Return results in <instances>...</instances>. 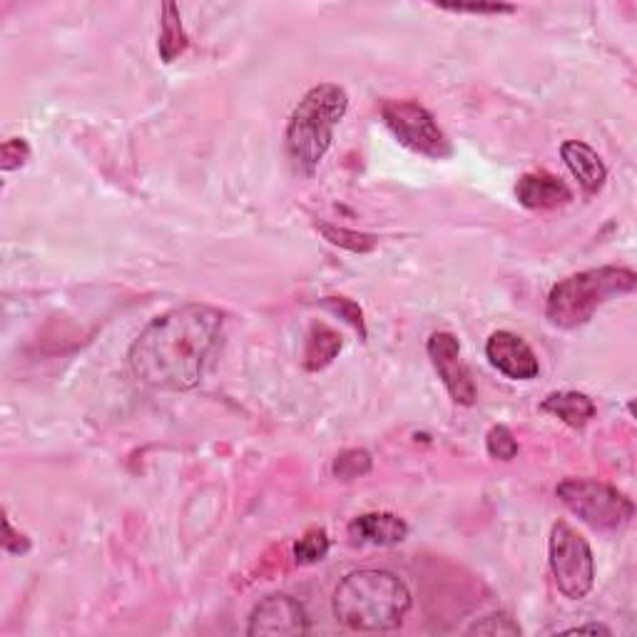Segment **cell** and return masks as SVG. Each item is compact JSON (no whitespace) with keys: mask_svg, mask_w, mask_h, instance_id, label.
<instances>
[{"mask_svg":"<svg viewBox=\"0 0 637 637\" xmlns=\"http://www.w3.org/2000/svg\"><path fill=\"white\" fill-rule=\"evenodd\" d=\"M222 336V314L207 304H182L150 322L132 342L128 364L134 379L162 391H190Z\"/></svg>","mask_w":637,"mask_h":637,"instance_id":"cell-1","label":"cell"},{"mask_svg":"<svg viewBox=\"0 0 637 637\" xmlns=\"http://www.w3.org/2000/svg\"><path fill=\"white\" fill-rule=\"evenodd\" d=\"M334 617L356 633H389L411 611V591L391 571H354L336 585Z\"/></svg>","mask_w":637,"mask_h":637,"instance_id":"cell-2","label":"cell"},{"mask_svg":"<svg viewBox=\"0 0 637 637\" xmlns=\"http://www.w3.org/2000/svg\"><path fill=\"white\" fill-rule=\"evenodd\" d=\"M346 110H349V95L334 83L314 85L299 100L284 130L287 158L296 175L314 177L324 154L332 148L334 128L344 120Z\"/></svg>","mask_w":637,"mask_h":637,"instance_id":"cell-3","label":"cell"},{"mask_svg":"<svg viewBox=\"0 0 637 637\" xmlns=\"http://www.w3.org/2000/svg\"><path fill=\"white\" fill-rule=\"evenodd\" d=\"M635 287L637 274L627 267L585 269V272L561 279L550 289L546 316L558 330H577L591 322L603 304L633 294Z\"/></svg>","mask_w":637,"mask_h":637,"instance_id":"cell-4","label":"cell"},{"mask_svg":"<svg viewBox=\"0 0 637 637\" xmlns=\"http://www.w3.org/2000/svg\"><path fill=\"white\" fill-rule=\"evenodd\" d=\"M555 496L571 514L595 530H623L635 516L633 500L597 478H563Z\"/></svg>","mask_w":637,"mask_h":637,"instance_id":"cell-5","label":"cell"},{"mask_svg":"<svg viewBox=\"0 0 637 637\" xmlns=\"http://www.w3.org/2000/svg\"><path fill=\"white\" fill-rule=\"evenodd\" d=\"M548 555L558 591L571 597V601H583L593 591L595 583L591 543L571 523L558 520V523H553V530H550Z\"/></svg>","mask_w":637,"mask_h":637,"instance_id":"cell-6","label":"cell"},{"mask_svg":"<svg viewBox=\"0 0 637 637\" xmlns=\"http://www.w3.org/2000/svg\"><path fill=\"white\" fill-rule=\"evenodd\" d=\"M381 118L403 148L427 154L431 160H446L453 154L451 140L439 128L433 115L417 100H386Z\"/></svg>","mask_w":637,"mask_h":637,"instance_id":"cell-7","label":"cell"},{"mask_svg":"<svg viewBox=\"0 0 637 637\" xmlns=\"http://www.w3.org/2000/svg\"><path fill=\"white\" fill-rule=\"evenodd\" d=\"M427 352L433 369H436L443 386L449 389L451 399L461 403V407H473L476 403V384H473L468 366L461 359V344L456 336L451 332L431 334Z\"/></svg>","mask_w":637,"mask_h":637,"instance_id":"cell-8","label":"cell"},{"mask_svg":"<svg viewBox=\"0 0 637 637\" xmlns=\"http://www.w3.org/2000/svg\"><path fill=\"white\" fill-rule=\"evenodd\" d=\"M309 615L292 595H269L249 615L247 635H306Z\"/></svg>","mask_w":637,"mask_h":637,"instance_id":"cell-9","label":"cell"},{"mask_svg":"<svg viewBox=\"0 0 637 637\" xmlns=\"http://www.w3.org/2000/svg\"><path fill=\"white\" fill-rule=\"evenodd\" d=\"M486 356L496 369L514 381H530L540 374L536 352L523 336L514 332H494L486 342Z\"/></svg>","mask_w":637,"mask_h":637,"instance_id":"cell-10","label":"cell"},{"mask_svg":"<svg viewBox=\"0 0 637 637\" xmlns=\"http://www.w3.org/2000/svg\"><path fill=\"white\" fill-rule=\"evenodd\" d=\"M516 197L528 209H558L573 199V190L550 172H526L516 185Z\"/></svg>","mask_w":637,"mask_h":637,"instance_id":"cell-11","label":"cell"},{"mask_svg":"<svg viewBox=\"0 0 637 637\" xmlns=\"http://www.w3.org/2000/svg\"><path fill=\"white\" fill-rule=\"evenodd\" d=\"M349 540L354 546H399L401 540H407L409 526L407 520L393 516V514H364L356 516L349 528Z\"/></svg>","mask_w":637,"mask_h":637,"instance_id":"cell-12","label":"cell"},{"mask_svg":"<svg viewBox=\"0 0 637 637\" xmlns=\"http://www.w3.org/2000/svg\"><path fill=\"white\" fill-rule=\"evenodd\" d=\"M561 158L565 162V168L571 170V175L577 180V185L583 187L585 195H597V192L603 190L607 170L603 165L601 154H597L591 144H585L581 140L563 142Z\"/></svg>","mask_w":637,"mask_h":637,"instance_id":"cell-13","label":"cell"},{"mask_svg":"<svg viewBox=\"0 0 637 637\" xmlns=\"http://www.w3.org/2000/svg\"><path fill=\"white\" fill-rule=\"evenodd\" d=\"M540 409L553 413V417L568 423L571 429H583L585 423L595 417V403L591 396L577 391L550 393L546 396V401L540 403Z\"/></svg>","mask_w":637,"mask_h":637,"instance_id":"cell-14","label":"cell"},{"mask_svg":"<svg viewBox=\"0 0 637 637\" xmlns=\"http://www.w3.org/2000/svg\"><path fill=\"white\" fill-rule=\"evenodd\" d=\"M342 352V336L326 324H312L304 344V369L322 371Z\"/></svg>","mask_w":637,"mask_h":637,"instance_id":"cell-15","label":"cell"},{"mask_svg":"<svg viewBox=\"0 0 637 637\" xmlns=\"http://www.w3.org/2000/svg\"><path fill=\"white\" fill-rule=\"evenodd\" d=\"M187 33L182 28V18H180V8L175 3H165L162 6V21H160V41H158V51L162 63H175L177 57L187 51Z\"/></svg>","mask_w":637,"mask_h":637,"instance_id":"cell-16","label":"cell"},{"mask_svg":"<svg viewBox=\"0 0 637 637\" xmlns=\"http://www.w3.org/2000/svg\"><path fill=\"white\" fill-rule=\"evenodd\" d=\"M316 229L322 231L326 242H332L342 249H349L354 255H366V252H374L376 245H379V239L374 235H366V231H356V229H346V227H334V225H316Z\"/></svg>","mask_w":637,"mask_h":637,"instance_id":"cell-17","label":"cell"},{"mask_svg":"<svg viewBox=\"0 0 637 637\" xmlns=\"http://www.w3.org/2000/svg\"><path fill=\"white\" fill-rule=\"evenodd\" d=\"M330 548H332V540L330 533L322 528H314L304 533L302 538L296 540L294 546V561L299 565H314V563H322L326 555H330Z\"/></svg>","mask_w":637,"mask_h":637,"instance_id":"cell-18","label":"cell"},{"mask_svg":"<svg viewBox=\"0 0 637 637\" xmlns=\"http://www.w3.org/2000/svg\"><path fill=\"white\" fill-rule=\"evenodd\" d=\"M371 471V456L364 449H346L332 463V473L342 481L361 478Z\"/></svg>","mask_w":637,"mask_h":637,"instance_id":"cell-19","label":"cell"},{"mask_svg":"<svg viewBox=\"0 0 637 637\" xmlns=\"http://www.w3.org/2000/svg\"><path fill=\"white\" fill-rule=\"evenodd\" d=\"M486 451L496 461H514L518 456V441L508 427H494L486 433Z\"/></svg>","mask_w":637,"mask_h":637,"instance_id":"cell-20","label":"cell"},{"mask_svg":"<svg viewBox=\"0 0 637 637\" xmlns=\"http://www.w3.org/2000/svg\"><path fill=\"white\" fill-rule=\"evenodd\" d=\"M520 633H523L520 625L506 613H490L473 623L466 630V635H510V637H516Z\"/></svg>","mask_w":637,"mask_h":637,"instance_id":"cell-21","label":"cell"},{"mask_svg":"<svg viewBox=\"0 0 637 637\" xmlns=\"http://www.w3.org/2000/svg\"><path fill=\"white\" fill-rule=\"evenodd\" d=\"M330 312H334L336 316H342L344 322H349L356 332L361 334V339H366V322H364V312L361 306L352 302V299L346 296H326L322 302Z\"/></svg>","mask_w":637,"mask_h":637,"instance_id":"cell-22","label":"cell"},{"mask_svg":"<svg viewBox=\"0 0 637 637\" xmlns=\"http://www.w3.org/2000/svg\"><path fill=\"white\" fill-rule=\"evenodd\" d=\"M28 160H31V144H28L23 138L6 140L3 148H0V168H3L6 172L21 170Z\"/></svg>","mask_w":637,"mask_h":637,"instance_id":"cell-23","label":"cell"},{"mask_svg":"<svg viewBox=\"0 0 637 637\" xmlns=\"http://www.w3.org/2000/svg\"><path fill=\"white\" fill-rule=\"evenodd\" d=\"M439 8L449 13H473V15H506L516 11V6L508 3H443Z\"/></svg>","mask_w":637,"mask_h":637,"instance_id":"cell-24","label":"cell"},{"mask_svg":"<svg viewBox=\"0 0 637 637\" xmlns=\"http://www.w3.org/2000/svg\"><path fill=\"white\" fill-rule=\"evenodd\" d=\"M3 548L13 555H25L31 550V538L23 533H15L11 518L3 516Z\"/></svg>","mask_w":637,"mask_h":637,"instance_id":"cell-25","label":"cell"},{"mask_svg":"<svg viewBox=\"0 0 637 637\" xmlns=\"http://www.w3.org/2000/svg\"><path fill=\"white\" fill-rule=\"evenodd\" d=\"M565 635H613L611 633V627H605V625H577V627H568V630H563Z\"/></svg>","mask_w":637,"mask_h":637,"instance_id":"cell-26","label":"cell"}]
</instances>
